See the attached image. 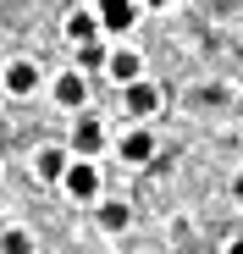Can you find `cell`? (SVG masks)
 Returning <instances> with one entry per match:
<instances>
[{
  "mask_svg": "<svg viewBox=\"0 0 243 254\" xmlns=\"http://www.w3.org/2000/svg\"><path fill=\"white\" fill-rule=\"evenodd\" d=\"M0 100H6V83H0Z\"/></svg>",
  "mask_w": 243,
  "mask_h": 254,
  "instance_id": "16",
  "label": "cell"
},
{
  "mask_svg": "<svg viewBox=\"0 0 243 254\" xmlns=\"http://www.w3.org/2000/svg\"><path fill=\"white\" fill-rule=\"evenodd\" d=\"M138 72H144L138 50H116V56H111V77H116V83H138Z\"/></svg>",
  "mask_w": 243,
  "mask_h": 254,
  "instance_id": "8",
  "label": "cell"
},
{
  "mask_svg": "<svg viewBox=\"0 0 243 254\" xmlns=\"http://www.w3.org/2000/svg\"><path fill=\"white\" fill-rule=\"evenodd\" d=\"M0 254H33V232L28 227H6L0 232Z\"/></svg>",
  "mask_w": 243,
  "mask_h": 254,
  "instance_id": "10",
  "label": "cell"
},
{
  "mask_svg": "<svg viewBox=\"0 0 243 254\" xmlns=\"http://www.w3.org/2000/svg\"><path fill=\"white\" fill-rule=\"evenodd\" d=\"M66 166H72V155H66V149H39V155H33V172L45 177V183H61Z\"/></svg>",
  "mask_w": 243,
  "mask_h": 254,
  "instance_id": "6",
  "label": "cell"
},
{
  "mask_svg": "<svg viewBox=\"0 0 243 254\" xmlns=\"http://www.w3.org/2000/svg\"><path fill=\"white\" fill-rule=\"evenodd\" d=\"M77 61H83V66H100L105 50H100V45H77Z\"/></svg>",
  "mask_w": 243,
  "mask_h": 254,
  "instance_id": "13",
  "label": "cell"
},
{
  "mask_svg": "<svg viewBox=\"0 0 243 254\" xmlns=\"http://www.w3.org/2000/svg\"><path fill=\"white\" fill-rule=\"evenodd\" d=\"M0 83H6V94H17V100H22V94H33V89H39V66H33V61H11Z\"/></svg>",
  "mask_w": 243,
  "mask_h": 254,
  "instance_id": "3",
  "label": "cell"
},
{
  "mask_svg": "<svg viewBox=\"0 0 243 254\" xmlns=\"http://www.w3.org/2000/svg\"><path fill=\"white\" fill-rule=\"evenodd\" d=\"M133 17H138V6H133V0H100V28L122 33V28H133Z\"/></svg>",
  "mask_w": 243,
  "mask_h": 254,
  "instance_id": "4",
  "label": "cell"
},
{
  "mask_svg": "<svg viewBox=\"0 0 243 254\" xmlns=\"http://www.w3.org/2000/svg\"><path fill=\"white\" fill-rule=\"evenodd\" d=\"M155 155V138L144 133V127H138V133H127V138H122V160H149Z\"/></svg>",
  "mask_w": 243,
  "mask_h": 254,
  "instance_id": "9",
  "label": "cell"
},
{
  "mask_svg": "<svg viewBox=\"0 0 243 254\" xmlns=\"http://www.w3.org/2000/svg\"><path fill=\"white\" fill-rule=\"evenodd\" d=\"M149 6H166V0H149Z\"/></svg>",
  "mask_w": 243,
  "mask_h": 254,
  "instance_id": "15",
  "label": "cell"
},
{
  "mask_svg": "<svg viewBox=\"0 0 243 254\" xmlns=\"http://www.w3.org/2000/svg\"><path fill=\"white\" fill-rule=\"evenodd\" d=\"M227 254H243V238H232V243H227Z\"/></svg>",
  "mask_w": 243,
  "mask_h": 254,
  "instance_id": "14",
  "label": "cell"
},
{
  "mask_svg": "<svg viewBox=\"0 0 243 254\" xmlns=\"http://www.w3.org/2000/svg\"><path fill=\"white\" fill-rule=\"evenodd\" d=\"M94 33H100V17H89V11H72L66 17V39H72V45H94Z\"/></svg>",
  "mask_w": 243,
  "mask_h": 254,
  "instance_id": "7",
  "label": "cell"
},
{
  "mask_svg": "<svg viewBox=\"0 0 243 254\" xmlns=\"http://www.w3.org/2000/svg\"><path fill=\"white\" fill-rule=\"evenodd\" d=\"M61 188H66L72 199H83V204H89V199L100 193V166H94V160H72L66 172H61Z\"/></svg>",
  "mask_w": 243,
  "mask_h": 254,
  "instance_id": "1",
  "label": "cell"
},
{
  "mask_svg": "<svg viewBox=\"0 0 243 254\" xmlns=\"http://www.w3.org/2000/svg\"><path fill=\"white\" fill-rule=\"evenodd\" d=\"M56 100H61L66 111H83V100H89V83L77 77V72H61V77H56Z\"/></svg>",
  "mask_w": 243,
  "mask_h": 254,
  "instance_id": "5",
  "label": "cell"
},
{
  "mask_svg": "<svg viewBox=\"0 0 243 254\" xmlns=\"http://www.w3.org/2000/svg\"><path fill=\"white\" fill-rule=\"evenodd\" d=\"M127 221H133L127 204H100V227H105V232H127Z\"/></svg>",
  "mask_w": 243,
  "mask_h": 254,
  "instance_id": "12",
  "label": "cell"
},
{
  "mask_svg": "<svg viewBox=\"0 0 243 254\" xmlns=\"http://www.w3.org/2000/svg\"><path fill=\"white\" fill-rule=\"evenodd\" d=\"M127 111L133 116H149L155 111V89H149V83H127Z\"/></svg>",
  "mask_w": 243,
  "mask_h": 254,
  "instance_id": "11",
  "label": "cell"
},
{
  "mask_svg": "<svg viewBox=\"0 0 243 254\" xmlns=\"http://www.w3.org/2000/svg\"><path fill=\"white\" fill-rule=\"evenodd\" d=\"M100 122L94 116H77V127H72V160H94V149H100Z\"/></svg>",
  "mask_w": 243,
  "mask_h": 254,
  "instance_id": "2",
  "label": "cell"
}]
</instances>
